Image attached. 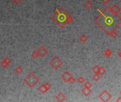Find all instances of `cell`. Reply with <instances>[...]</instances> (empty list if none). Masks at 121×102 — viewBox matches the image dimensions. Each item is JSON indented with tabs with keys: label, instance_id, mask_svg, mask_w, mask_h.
Returning a JSON list of instances; mask_svg holds the SVG:
<instances>
[{
	"label": "cell",
	"instance_id": "2",
	"mask_svg": "<svg viewBox=\"0 0 121 102\" xmlns=\"http://www.w3.org/2000/svg\"><path fill=\"white\" fill-rule=\"evenodd\" d=\"M50 64L54 70H58L59 68L62 65V61L58 57H55L50 62Z\"/></svg>",
	"mask_w": 121,
	"mask_h": 102
},
{
	"label": "cell",
	"instance_id": "4",
	"mask_svg": "<svg viewBox=\"0 0 121 102\" xmlns=\"http://www.w3.org/2000/svg\"><path fill=\"white\" fill-rule=\"evenodd\" d=\"M37 51H38V53L39 56L41 57H45V56L47 55L48 53V50L43 45L40 46V48H38V50Z\"/></svg>",
	"mask_w": 121,
	"mask_h": 102
},
{
	"label": "cell",
	"instance_id": "24",
	"mask_svg": "<svg viewBox=\"0 0 121 102\" xmlns=\"http://www.w3.org/2000/svg\"><path fill=\"white\" fill-rule=\"evenodd\" d=\"M119 55H120V57H121V53H120V54H119Z\"/></svg>",
	"mask_w": 121,
	"mask_h": 102
},
{
	"label": "cell",
	"instance_id": "18",
	"mask_svg": "<svg viewBox=\"0 0 121 102\" xmlns=\"http://www.w3.org/2000/svg\"><path fill=\"white\" fill-rule=\"evenodd\" d=\"M98 70H99V67L98 65H96L94 68H93V72L94 73H98Z\"/></svg>",
	"mask_w": 121,
	"mask_h": 102
},
{
	"label": "cell",
	"instance_id": "8",
	"mask_svg": "<svg viewBox=\"0 0 121 102\" xmlns=\"http://www.w3.org/2000/svg\"><path fill=\"white\" fill-rule=\"evenodd\" d=\"M56 99L58 101H63L66 99V96L62 94V93H59L57 96H56Z\"/></svg>",
	"mask_w": 121,
	"mask_h": 102
},
{
	"label": "cell",
	"instance_id": "19",
	"mask_svg": "<svg viewBox=\"0 0 121 102\" xmlns=\"http://www.w3.org/2000/svg\"><path fill=\"white\" fill-rule=\"evenodd\" d=\"M91 82H89V81L85 82V83H84V87L91 88Z\"/></svg>",
	"mask_w": 121,
	"mask_h": 102
},
{
	"label": "cell",
	"instance_id": "9",
	"mask_svg": "<svg viewBox=\"0 0 121 102\" xmlns=\"http://www.w3.org/2000/svg\"><path fill=\"white\" fill-rule=\"evenodd\" d=\"M110 10H111V12L113 13V14H117L118 12H120V9H119V7H117V6H116V5H114L113 7H112L111 8H110Z\"/></svg>",
	"mask_w": 121,
	"mask_h": 102
},
{
	"label": "cell",
	"instance_id": "15",
	"mask_svg": "<svg viewBox=\"0 0 121 102\" xmlns=\"http://www.w3.org/2000/svg\"><path fill=\"white\" fill-rule=\"evenodd\" d=\"M111 54H112L111 50H110L109 48H107V49L105 50V52H104V55H105L106 57H110V56L111 55Z\"/></svg>",
	"mask_w": 121,
	"mask_h": 102
},
{
	"label": "cell",
	"instance_id": "17",
	"mask_svg": "<svg viewBox=\"0 0 121 102\" xmlns=\"http://www.w3.org/2000/svg\"><path fill=\"white\" fill-rule=\"evenodd\" d=\"M93 79H94V80H95V81H98L99 79H100V75H99V74H98V73H95V75H94V77H93Z\"/></svg>",
	"mask_w": 121,
	"mask_h": 102
},
{
	"label": "cell",
	"instance_id": "3",
	"mask_svg": "<svg viewBox=\"0 0 121 102\" xmlns=\"http://www.w3.org/2000/svg\"><path fill=\"white\" fill-rule=\"evenodd\" d=\"M52 85L51 84H50L49 82H45V84H43L41 86H40L39 88H38V91L42 93V94H45V92H47L50 88H51Z\"/></svg>",
	"mask_w": 121,
	"mask_h": 102
},
{
	"label": "cell",
	"instance_id": "12",
	"mask_svg": "<svg viewBox=\"0 0 121 102\" xmlns=\"http://www.w3.org/2000/svg\"><path fill=\"white\" fill-rule=\"evenodd\" d=\"M14 71H15V72H16V74L20 75V74H21L22 72H23V68H22L21 66H17V67L15 68Z\"/></svg>",
	"mask_w": 121,
	"mask_h": 102
},
{
	"label": "cell",
	"instance_id": "23",
	"mask_svg": "<svg viewBox=\"0 0 121 102\" xmlns=\"http://www.w3.org/2000/svg\"><path fill=\"white\" fill-rule=\"evenodd\" d=\"M117 101H121V98H118L117 100Z\"/></svg>",
	"mask_w": 121,
	"mask_h": 102
},
{
	"label": "cell",
	"instance_id": "7",
	"mask_svg": "<svg viewBox=\"0 0 121 102\" xmlns=\"http://www.w3.org/2000/svg\"><path fill=\"white\" fill-rule=\"evenodd\" d=\"M61 77H62V79L63 81H64V82H69V80H70V79L72 77V75L68 71H66V72L62 75Z\"/></svg>",
	"mask_w": 121,
	"mask_h": 102
},
{
	"label": "cell",
	"instance_id": "11",
	"mask_svg": "<svg viewBox=\"0 0 121 102\" xmlns=\"http://www.w3.org/2000/svg\"><path fill=\"white\" fill-rule=\"evenodd\" d=\"M87 40H88V37L85 35V34H82V35L79 37V41L81 43H85Z\"/></svg>",
	"mask_w": 121,
	"mask_h": 102
},
{
	"label": "cell",
	"instance_id": "1",
	"mask_svg": "<svg viewBox=\"0 0 121 102\" xmlns=\"http://www.w3.org/2000/svg\"><path fill=\"white\" fill-rule=\"evenodd\" d=\"M24 82L29 87H33L38 82L39 79L38 77L33 72L29 73L25 78H24Z\"/></svg>",
	"mask_w": 121,
	"mask_h": 102
},
{
	"label": "cell",
	"instance_id": "6",
	"mask_svg": "<svg viewBox=\"0 0 121 102\" xmlns=\"http://www.w3.org/2000/svg\"><path fill=\"white\" fill-rule=\"evenodd\" d=\"M11 62H12V60L10 57H7L2 61V62L0 63V65H1V67H2L3 68H7Z\"/></svg>",
	"mask_w": 121,
	"mask_h": 102
},
{
	"label": "cell",
	"instance_id": "22",
	"mask_svg": "<svg viewBox=\"0 0 121 102\" xmlns=\"http://www.w3.org/2000/svg\"><path fill=\"white\" fill-rule=\"evenodd\" d=\"M75 81H76V79L72 77L70 79V80H69V82L70 84H74V83L75 82Z\"/></svg>",
	"mask_w": 121,
	"mask_h": 102
},
{
	"label": "cell",
	"instance_id": "10",
	"mask_svg": "<svg viewBox=\"0 0 121 102\" xmlns=\"http://www.w3.org/2000/svg\"><path fill=\"white\" fill-rule=\"evenodd\" d=\"M82 93L85 95V96H88L91 94V89L90 88H87V87H84L83 89H82Z\"/></svg>",
	"mask_w": 121,
	"mask_h": 102
},
{
	"label": "cell",
	"instance_id": "20",
	"mask_svg": "<svg viewBox=\"0 0 121 102\" xmlns=\"http://www.w3.org/2000/svg\"><path fill=\"white\" fill-rule=\"evenodd\" d=\"M77 81L79 82V83H84L85 82V79L83 77H79L77 79Z\"/></svg>",
	"mask_w": 121,
	"mask_h": 102
},
{
	"label": "cell",
	"instance_id": "14",
	"mask_svg": "<svg viewBox=\"0 0 121 102\" xmlns=\"http://www.w3.org/2000/svg\"><path fill=\"white\" fill-rule=\"evenodd\" d=\"M106 70L104 69V67H99V70H98V74L100 75H103L106 73Z\"/></svg>",
	"mask_w": 121,
	"mask_h": 102
},
{
	"label": "cell",
	"instance_id": "13",
	"mask_svg": "<svg viewBox=\"0 0 121 102\" xmlns=\"http://www.w3.org/2000/svg\"><path fill=\"white\" fill-rule=\"evenodd\" d=\"M84 6H85V7H86L87 9H90L93 7V3H92L91 1H89V0H88V1H87V2L85 3Z\"/></svg>",
	"mask_w": 121,
	"mask_h": 102
},
{
	"label": "cell",
	"instance_id": "5",
	"mask_svg": "<svg viewBox=\"0 0 121 102\" xmlns=\"http://www.w3.org/2000/svg\"><path fill=\"white\" fill-rule=\"evenodd\" d=\"M100 98L103 101H108L111 98V94H110L107 91H103L99 96Z\"/></svg>",
	"mask_w": 121,
	"mask_h": 102
},
{
	"label": "cell",
	"instance_id": "25",
	"mask_svg": "<svg viewBox=\"0 0 121 102\" xmlns=\"http://www.w3.org/2000/svg\"><path fill=\"white\" fill-rule=\"evenodd\" d=\"M120 94H121V91H120Z\"/></svg>",
	"mask_w": 121,
	"mask_h": 102
},
{
	"label": "cell",
	"instance_id": "21",
	"mask_svg": "<svg viewBox=\"0 0 121 102\" xmlns=\"http://www.w3.org/2000/svg\"><path fill=\"white\" fill-rule=\"evenodd\" d=\"M12 1H13V2H14L15 4L18 5V4H19L23 1V0H12Z\"/></svg>",
	"mask_w": 121,
	"mask_h": 102
},
{
	"label": "cell",
	"instance_id": "16",
	"mask_svg": "<svg viewBox=\"0 0 121 102\" xmlns=\"http://www.w3.org/2000/svg\"><path fill=\"white\" fill-rule=\"evenodd\" d=\"M31 56H32V57H33V58L36 59V58L39 56L38 51H34V52H33V53H32V54H31Z\"/></svg>",
	"mask_w": 121,
	"mask_h": 102
}]
</instances>
